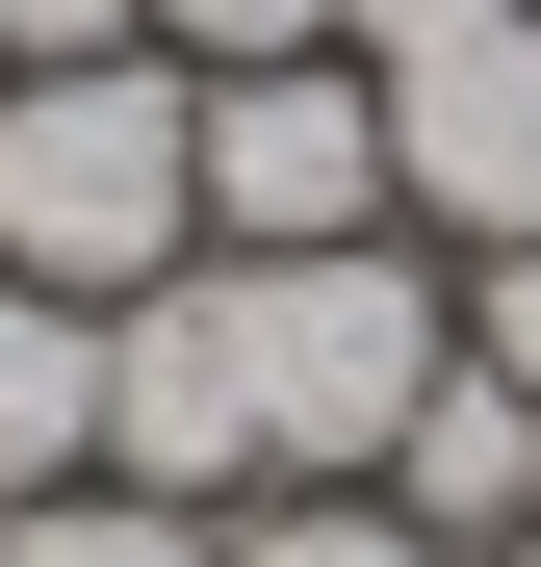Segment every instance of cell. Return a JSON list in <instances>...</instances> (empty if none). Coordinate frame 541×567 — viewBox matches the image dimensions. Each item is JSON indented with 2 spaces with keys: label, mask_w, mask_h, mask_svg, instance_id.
<instances>
[{
  "label": "cell",
  "mask_w": 541,
  "mask_h": 567,
  "mask_svg": "<svg viewBox=\"0 0 541 567\" xmlns=\"http://www.w3.org/2000/svg\"><path fill=\"white\" fill-rule=\"evenodd\" d=\"M232 284V361H258V491H387V439L438 413L465 361V284L413 233H335V258H207Z\"/></svg>",
  "instance_id": "cell-1"
},
{
  "label": "cell",
  "mask_w": 541,
  "mask_h": 567,
  "mask_svg": "<svg viewBox=\"0 0 541 567\" xmlns=\"http://www.w3.org/2000/svg\"><path fill=\"white\" fill-rule=\"evenodd\" d=\"M0 258L129 310V284L207 258V78L180 52H77V78H0Z\"/></svg>",
  "instance_id": "cell-2"
},
{
  "label": "cell",
  "mask_w": 541,
  "mask_h": 567,
  "mask_svg": "<svg viewBox=\"0 0 541 567\" xmlns=\"http://www.w3.org/2000/svg\"><path fill=\"white\" fill-rule=\"evenodd\" d=\"M335 233H387V78L361 52L207 78V258H335Z\"/></svg>",
  "instance_id": "cell-3"
},
{
  "label": "cell",
  "mask_w": 541,
  "mask_h": 567,
  "mask_svg": "<svg viewBox=\"0 0 541 567\" xmlns=\"http://www.w3.org/2000/svg\"><path fill=\"white\" fill-rule=\"evenodd\" d=\"M387 207L413 233H541V0L516 27H465V52H387Z\"/></svg>",
  "instance_id": "cell-4"
},
{
  "label": "cell",
  "mask_w": 541,
  "mask_h": 567,
  "mask_svg": "<svg viewBox=\"0 0 541 567\" xmlns=\"http://www.w3.org/2000/svg\"><path fill=\"white\" fill-rule=\"evenodd\" d=\"M387 516H413V542H465V567L541 542V388H516V361H438V413L387 439Z\"/></svg>",
  "instance_id": "cell-5"
},
{
  "label": "cell",
  "mask_w": 541,
  "mask_h": 567,
  "mask_svg": "<svg viewBox=\"0 0 541 567\" xmlns=\"http://www.w3.org/2000/svg\"><path fill=\"white\" fill-rule=\"evenodd\" d=\"M77 464H104V310L0 258V516H27V491H77Z\"/></svg>",
  "instance_id": "cell-6"
},
{
  "label": "cell",
  "mask_w": 541,
  "mask_h": 567,
  "mask_svg": "<svg viewBox=\"0 0 541 567\" xmlns=\"http://www.w3.org/2000/svg\"><path fill=\"white\" fill-rule=\"evenodd\" d=\"M0 567H232V516H180V491H104V464H77V491H27V516H0Z\"/></svg>",
  "instance_id": "cell-7"
},
{
  "label": "cell",
  "mask_w": 541,
  "mask_h": 567,
  "mask_svg": "<svg viewBox=\"0 0 541 567\" xmlns=\"http://www.w3.org/2000/svg\"><path fill=\"white\" fill-rule=\"evenodd\" d=\"M232 567H465V542H413L387 491H258V516H232Z\"/></svg>",
  "instance_id": "cell-8"
},
{
  "label": "cell",
  "mask_w": 541,
  "mask_h": 567,
  "mask_svg": "<svg viewBox=\"0 0 541 567\" xmlns=\"http://www.w3.org/2000/svg\"><path fill=\"white\" fill-rule=\"evenodd\" d=\"M180 78H258V52H335V0H155Z\"/></svg>",
  "instance_id": "cell-9"
},
{
  "label": "cell",
  "mask_w": 541,
  "mask_h": 567,
  "mask_svg": "<svg viewBox=\"0 0 541 567\" xmlns=\"http://www.w3.org/2000/svg\"><path fill=\"white\" fill-rule=\"evenodd\" d=\"M77 52H155V0H0V78H77Z\"/></svg>",
  "instance_id": "cell-10"
},
{
  "label": "cell",
  "mask_w": 541,
  "mask_h": 567,
  "mask_svg": "<svg viewBox=\"0 0 541 567\" xmlns=\"http://www.w3.org/2000/svg\"><path fill=\"white\" fill-rule=\"evenodd\" d=\"M465 361H516V388H541V233H490V258H465Z\"/></svg>",
  "instance_id": "cell-11"
},
{
  "label": "cell",
  "mask_w": 541,
  "mask_h": 567,
  "mask_svg": "<svg viewBox=\"0 0 541 567\" xmlns=\"http://www.w3.org/2000/svg\"><path fill=\"white\" fill-rule=\"evenodd\" d=\"M465 27H516V0H335V52L387 78V52H465Z\"/></svg>",
  "instance_id": "cell-12"
},
{
  "label": "cell",
  "mask_w": 541,
  "mask_h": 567,
  "mask_svg": "<svg viewBox=\"0 0 541 567\" xmlns=\"http://www.w3.org/2000/svg\"><path fill=\"white\" fill-rule=\"evenodd\" d=\"M490 567H541V542H490Z\"/></svg>",
  "instance_id": "cell-13"
}]
</instances>
